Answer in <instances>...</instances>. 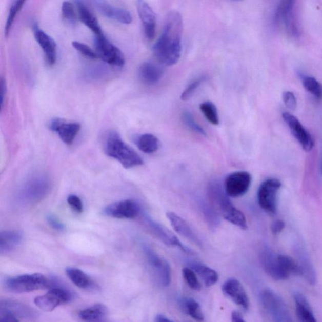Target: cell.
<instances>
[{
    "label": "cell",
    "instance_id": "23",
    "mask_svg": "<svg viewBox=\"0 0 322 322\" xmlns=\"http://www.w3.org/2000/svg\"><path fill=\"white\" fill-rule=\"evenodd\" d=\"M166 216L177 234L181 235L195 245L202 246L201 241L197 237L187 222L173 212H168L166 213Z\"/></svg>",
    "mask_w": 322,
    "mask_h": 322
},
{
    "label": "cell",
    "instance_id": "14",
    "mask_svg": "<svg viewBox=\"0 0 322 322\" xmlns=\"http://www.w3.org/2000/svg\"><path fill=\"white\" fill-rule=\"evenodd\" d=\"M143 248L146 259L152 270L156 274L160 284L163 287H168L171 279L170 266L149 246L144 245Z\"/></svg>",
    "mask_w": 322,
    "mask_h": 322
},
{
    "label": "cell",
    "instance_id": "4",
    "mask_svg": "<svg viewBox=\"0 0 322 322\" xmlns=\"http://www.w3.org/2000/svg\"><path fill=\"white\" fill-rule=\"evenodd\" d=\"M260 300L264 310L272 321H293L292 316L287 304L276 291L270 288L265 289L260 293Z\"/></svg>",
    "mask_w": 322,
    "mask_h": 322
},
{
    "label": "cell",
    "instance_id": "22",
    "mask_svg": "<svg viewBox=\"0 0 322 322\" xmlns=\"http://www.w3.org/2000/svg\"><path fill=\"white\" fill-rule=\"evenodd\" d=\"M34 37L44 52L46 62L49 66L54 65L57 60V46L51 36L47 34L37 25L34 26Z\"/></svg>",
    "mask_w": 322,
    "mask_h": 322
},
{
    "label": "cell",
    "instance_id": "24",
    "mask_svg": "<svg viewBox=\"0 0 322 322\" xmlns=\"http://www.w3.org/2000/svg\"><path fill=\"white\" fill-rule=\"evenodd\" d=\"M163 69L160 66L152 62H145L140 66L138 75L144 84L154 85L162 79Z\"/></svg>",
    "mask_w": 322,
    "mask_h": 322
},
{
    "label": "cell",
    "instance_id": "47",
    "mask_svg": "<svg viewBox=\"0 0 322 322\" xmlns=\"http://www.w3.org/2000/svg\"><path fill=\"white\" fill-rule=\"evenodd\" d=\"M285 228V222L282 220H280V219L274 221L273 223L272 224L271 227L272 232H273V234L275 235L280 234V233H281Z\"/></svg>",
    "mask_w": 322,
    "mask_h": 322
},
{
    "label": "cell",
    "instance_id": "7",
    "mask_svg": "<svg viewBox=\"0 0 322 322\" xmlns=\"http://www.w3.org/2000/svg\"><path fill=\"white\" fill-rule=\"evenodd\" d=\"M281 188V183L278 179L268 178L258 189V204L269 214H275L277 212V195Z\"/></svg>",
    "mask_w": 322,
    "mask_h": 322
},
{
    "label": "cell",
    "instance_id": "43",
    "mask_svg": "<svg viewBox=\"0 0 322 322\" xmlns=\"http://www.w3.org/2000/svg\"><path fill=\"white\" fill-rule=\"evenodd\" d=\"M72 45L80 54H82L83 56L88 58V59H96L97 58H98L96 52H94L90 47H88L85 44L74 41L72 43Z\"/></svg>",
    "mask_w": 322,
    "mask_h": 322
},
{
    "label": "cell",
    "instance_id": "25",
    "mask_svg": "<svg viewBox=\"0 0 322 322\" xmlns=\"http://www.w3.org/2000/svg\"><path fill=\"white\" fill-rule=\"evenodd\" d=\"M296 315L302 322H316V319L306 297L299 291L293 293Z\"/></svg>",
    "mask_w": 322,
    "mask_h": 322
},
{
    "label": "cell",
    "instance_id": "39",
    "mask_svg": "<svg viewBox=\"0 0 322 322\" xmlns=\"http://www.w3.org/2000/svg\"><path fill=\"white\" fill-rule=\"evenodd\" d=\"M182 120L183 124L193 132L202 136L207 135L204 128L196 121L193 115L188 111L185 110L182 113Z\"/></svg>",
    "mask_w": 322,
    "mask_h": 322
},
{
    "label": "cell",
    "instance_id": "17",
    "mask_svg": "<svg viewBox=\"0 0 322 322\" xmlns=\"http://www.w3.org/2000/svg\"><path fill=\"white\" fill-rule=\"evenodd\" d=\"M293 250L296 257V262L301 269L302 277H304L311 285H315L316 283V271L304 244L301 243V241H296L293 246Z\"/></svg>",
    "mask_w": 322,
    "mask_h": 322
},
{
    "label": "cell",
    "instance_id": "31",
    "mask_svg": "<svg viewBox=\"0 0 322 322\" xmlns=\"http://www.w3.org/2000/svg\"><path fill=\"white\" fill-rule=\"evenodd\" d=\"M107 312V307L105 305L97 304L87 309L79 311L77 315L80 320L83 321H99L106 317Z\"/></svg>",
    "mask_w": 322,
    "mask_h": 322
},
{
    "label": "cell",
    "instance_id": "18",
    "mask_svg": "<svg viewBox=\"0 0 322 322\" xmlns=\"http://www.w3.org/2000/svg\"><path fill=\"white\" fill-rule=\"evenodd\" d=\"M140 208L137 202L126 199L115 202L105 208V215L118 219H132L139 214Z\"/></svg>",
    "mask_w": 322,
    "mask_h": 322
},
{
    "label": "cell",
    "instance_id": "15",
    "mask_svg": "<svg viewBox=\"0 0 322 322\" xmlns=\"http://www.w3.org/2000/svg\"><path fill=\"white\" fill-rule=\"evenodd\" d=\"M296 0H281L276 11L275 21L283 22L286 29L291 35H298L299 29L296 24L294 7Z\"/></svg>",
    "mask_w": 322,
    "mask_h": 322
},
{
    "label": "cell",
    "instance_id": "20",
    "mask_svg": "<svg viewBox=\"0 0 322 322\" xmlns=\"http://www.w3.org/2000/svg\"><path fill=\"white\" fill-rule=\"evenodd\" d=\"M137 9L143 24L144 34L149 41H152L156 32V18L154 11L145 0H137Z\"/></svg>",
    "mask_w": 322,
    "mask_h": 322
},
{
    "label": "cell",
    "instance_id": "33",
    "mask_svg": "<svg viewBox=\"0 0 322 322\" xmlns=\"http://www.w3.org/2000/svg\"><path fill=\"white\" fill-rule=\"evenodd\" d=\"M199 207L210 229L214 230L217 229L220 224V218L217 209L205 201L199 202Z\"/></svg>",
    "mask_w": 322,
    "mask_h": 322
},
{
    "label": "cell",
    "instance_id": "5",
    "mask_svg": "<svg viewBox=\"0 0 322 322\" xmlns=\"http://www.w3.org/2000/svg\"><path fill=\"white\" fill-rule=\"evenodd\" d=\"M51 189V182L43 175L30 177L18 191V198L23 204H32L43 199Z\"/></svg>",
    "mask_w": 322,
    "mask_h": 322
},
{
    "label": "cell",
    "instance_id": "48",
    "mask_svg": "<svg viewBox=\"0 0 322 322\" xmlns=\"http://www.w3.org/2000/svg\"><path fill=\"white\" fill-rule=\"evenodd\" d=\"M0 83H0V88H1V90H0V98H1V107L3 108V107H4L5 96H6L7 86L6 83H5V80L4 78L1 79V82Z\"/></svg>",
    "mask_w": 322,
    "mask_h": 322
},
{
    "label": "cell",
    "instance_id": "1",
    "mask_svg": "<svg viewBox=\"0 0 322 322\" xmlns=\"http://www.w3.org/2000/svg\"><path fill=\"white\" fill-rule=\"evenodd\" d=\"M183 18L179 12L168 14L164 25L162 34L155 43V56L163 65L173 66L178 62L182 52Z\"/></svg>",
    "mask_w": 322,
    "mask_h": 322
},
{
    "label": "cell",
    "instance_id": "8",
    "mask_svg": "<svg viewBox=\"0 0 322 322\" xmlns=\"http://www.w3.org/2000/svg\"><path fill=\"white\" fill-rule=\"evenodd\" d=\"M37 313L31 307L21 302L4 299L0 302V322H16L19 318L31 319L37 317Z\"/></svg>",
    "mask_w": 322,
    "mask_h": 322
},
{
    "label": "cell",
    "instance_id": "2",
    "mask_svg": "<svg viewBox=\"0 0 322 322\" xmlns=\"http://www.w3.org/2000/svg\"><path fill=\"white\" fill-rule=\"evenodd\" d=\"M208 195L216 209L220 211L221 215L230 223L235 225L243 230L248 229V223L245 215L230 202L224 188L219 183H210L208 189Z\"/></svg>",
    "mask_w": 322,
    "mask_h": 322
},
{
    "label": "cell",
    "instance_id": "21",
    "mask_svg": "<svg viewBox=\"0 0 322 322\" xmlns=\"http://www.w3.org/2000/svg\"><path fill=\"white\" fill-rule=\"evenodd\" d=\"M50 129L57 132L64 143L71 145L80 129L79 123H66L63 119H53L50 124Z\"/></svg>",
    "mask_w": 322,
    "mask_h": 322
},
{
    "label": "cell",
    "instance_id": "50",
    "mask_svg": "<svg viewBox=\"0 0 322 322\" xmlns=\"http://www.w3.org/2000/svg\"><path fill=\"white\" fill-rule=\"evenodd\" d=\"M155 321L156 322H171V319H169L168 316L163 314H159L155 316Z\"/></svg>",
    "mask_w": 322,
    "mask_h": 322
},
{
    "label": "cell",
    "instance_id": "46",
    "mask_svg": "<svg viewBox=\"0 0 322 322\" xmlns=\"http://www.w3.org/2000/svg\"><path fill=\"white\" fill-rule=\"evenodd\" d=\"M47 221L48 222V224L50 225V226H51L52 228L55 230H59V231H62V230H65V226L64 225L62 222H61L59 219L55 217V216L52 215H49L47 216Z\"/></svg>",
    "mask_w": 322,
    "mask_h": 322
},
{
    "label": "cell",
    "instance_id": "36",
    "mask_svg": "<svg viewBox=\"0 0 322 322\" xmlns=\"http://www.w3.org/2000/svg\"><path fill=\"white\" fill-rule=\"evenodd\" d=\"M199 108L207 120L213 126H218L220 123L217 108L212 102L207 101L202 103Z\"/></svg>",
    "mask_w": 322,
    "mask_h": 322
},
{
    "label": "cell",
    "instance_id": "13",
    "mask_svg": "<svg viewBox=\"0 0 322 322\" xmlns=\"http://www.w3.org/2000/svg\"><path fill=\"white\" fill-rule=\"evenodd\" d=\"M260 261L264 270L275 281H285L290 275L283 269L276 254L269 247H265L260 252Z\"/></svg>",
    "mask_w": 322,
    "mask_h": 322
},
{
    "label": "cell",
    "instance_id": "42",
    "mask_svg": "<svg viewBox=\"0 0 322 322\" xmlns=\"http://www.w3.org/2000/svg\"><path fill=\"white\" fill-rule=\"evenodd\" d=\"M62 15L63 18L69 23L74 24L76 23L77 16L74 5L69 2H63L62 5Z\"/></svg>",
    "mask_w": 322,
    "mask_h": 322
},
{
    "label": "cell",
    "instance_id": "19",
    "mask_svg": "<svg viewBox=\"0 0 322 322\" xmlns=\"http://www.w3.org/2000/svg\"><path fill=\"white\" fill-rule=\"evenodd\" d=\"M222 291L225 295L229 297L242 309L248 310L249 308V299L245 289L237 279L230 278L227 279L222 287Z\"/></svg>",
    "mask_w": 322,
    "mask_h": 322
},
{
    "label": "cell",
    "instance_id": "40",
    "mask_svg": "<svg viewBox=\"0 0 322 322\" xmlns=\"http://www.w3.org/2000/svg\"><path fill=\"white\" fill-rule=\"evenodd\" d=\"M183 278L188 287L195 291H200L202 285L199 282L195 271L191 268H184L182 270Z\"/></svg>",
    "mask_w": 322,
    "mask_h": 322
},
{
    "label": "cell",
    "instance_id": "11",
    "mask_svg": "<svg viewBox=\"0 0 322 322\" xmlns=\"http://www.w3.org/2000/svg\"><path fill=\"white\" fill-rule=\"evenodd\" d=\"M252 183L251 174L247 171H237L227 176L224 190L232 198H238L248 192Z\"/></svg>",
    "mask_w": 322,
    "mask_h": 322
},
{
    "label": "cell",
    "instance_id": "32",
    "mask_svg": "<svg viewBox=\"0 0 322 322\" xmlns=\"http://www.w3.org/2000/svg\"><path fill=\"white\" fill-rule=\"evenodd\" d=\"M136 145L140 151L146 154H152L159 149L160 143L155 135L151 134H144L138 136L136 139Z\"/></svg>",
    "mask_w": 322,
    "mask_h": 322
},
{
    "label": "cell",
    "instance_id": "29",
    "mask_svg": "<svg viewBox=\"0 0 322 322\" xmlns=\"http://www.w3.org/2000/svg\"><path fill=\"white\" fill-rule=\"evenodd\" d=\"M66 273L69 279L79 288L91 290L95 287V285L91 277L80 269L68 268L66 269Z\"/></svg>",
    "mask_w": 322,
    "mask_h": 322
},
{
    "label": "cell",
    "instance_id": "30",
    "mask_svg": "<svg viewBox=\"0 0 322 322\" xmlns=\"http://www.w3.org/2000/svg\"><path fill=\"white\" fill-rule=\"evenodd\" d=\"M201 277L207 287H210L217 283L219 277L216 271L204 264L193 262L190 264V267Z\"/></svg>",
    "mask_w": 322,
    "mask_h": 322
},
{
    "label": "cell",
    "instance_id": "38",
    "mask_svg": "<svg viewBox=\"0 0 322 322\" xmlns=\"http://www.w3.org/2000/svg\"><path fill=\"white\" fill-rule=\"evenodd\" d=\"M26 1L27 0H13L10 8L6 26H5V34L6 37L9 34L10 30L12 29L14 20H15L16 15H17V14L20 12Z\"/></svg>",
    "mask_w": 322,
    "mask_h": 322
},
{
    "label": "cell",
    "instance_id": "3",
    "mask_svg": "<svg viewBox=\"0 0 322 322\" xmlns=\"http://www.w3.org/2000/svg\"><path fill=\"white\" fill-rule=\"evenodd\" d=\"M105 151L108 156L118 160L126 169L137 167L144 164L140 155L125 143L115 132L108 133L105 140Z\"/></svg>",
    "mask_w": 322,
    "mask_h": 322
},
{
    "label": "cell",
    "instance_id": "12",
    "mask_svg": "<svg viewBox=\"0 0 322 322\" xmlns=\"http://www.w3.org/2000/svg\"><path fill=\"white\" fill-rule=\"evenodd\" d=\"M283 120L287 125L291 134L298 142L305 151H312L315 146V142L312 135L308 131L295 115L289 112H284L282 114Z\"/></svg>",
    "mask_w": 322,
    "mask_h": 322
},
{
    "label": "cell",
    "instance_id": "49",
    "mask_svg": "<svg viewBox=\"0 0 322 322\" xmlns=\"http://www.w3.org/2000/svg\"><path fill=\"white\" fill-rule=\"evenodd\" d=\"M231 318L233 322L245 321L243 315H242L239 312H237V311H234V312H232Z\"/></svg>",
    "mask_w": 322,
    "mask_h": 322
},
{
    "label": "cell",
    "instance_id": "44",
    "mask_svg": "<svg viewBox=\"0 0 322 322\" xmlns=\"http://www.w3.org/2000/svg\"><path fill=\"white\" fill-rule=\"evenodd\" d=\"M282 99L285 106L289 110H295L297 107L296 98L293 92L290 91H286L283 93Z\"/></svg>",
    "mask_w": 322,
    "mask_h": 322
},
{
    "label": "cell",
    "instance_id": "9",
    "mask_svg": "<svg viewBox=\"0 0 322 322\" xmlns=\"http://www.w3.org/2000/svg\"><path fill=\"white\" fill-rule=\"evenodd\" d=\"M74 295L67 289L57 287H52L45 295L38 296L34 299L37 307L44 312L53 311L59 305L68 304L73 300Z\"/></svg>",
    "mask_w": 322,
    "mask_h": 322
},
{
    "label": "cell",
    "instance_id": "16",
    "mask_svg": "<svg viewBox=\"0 0 322 322\" xmlns=\"http://www.w3.org/2000/svg\"><path fill=\"white\" fill-rule=\"evenodd\" d=\"M145 221L154 234L166 245L177 247L186 254L190 255L195 254L192 250L182 244L176 236L174 235L165 226L158 223L157 222L150 218L149 216H145Z\"/></svg>",
    "mask_w": 322,
    "mask_h": 322
},
{
    "label": "cell",
    "instance_id": "27",
    "mask_svg": "<svg viewBox=\"0 0 322 322\" xmlns=\"http://www.w3.org/2000/svg\"><path fill=\"white\" fill-rule=\"evenodd\" d=\"M21 233L16 230H5L0 233V252L2 254L9 253L20 245Z\"/></svg>",
    "mask_w": 322,
    "mask_h": 322
},
{
    "label": "cell",
    "instance_id": "45",
    "mask_svg": "<svg viewBox=\"0 0 322 322\" xmlns=\"http://www.w3.org/2000/svg\"><path fill=\"white\" fill-rule=\"evenodd\" d=\"M68 204L74 212L80 213L83 211V204L78 196L75 195H71L68 196L67 199Z\"/></svg>",
    "mask_w": 322,
    "mask_h": 322
},
{
    "label": "cell",
    "instance_id": "26",
    "mask_svg": "<svg viewBox=\"0 0 322 322\" xmlns=\"http://www.w3.org/2000/svg\"><path fill=\"white\" fill-rule=\"evenodd\" d=\"M99 12L108 18L120 22L124 24L132 23V17L131 14L128 11L112 6L106 3L99 2L97 4Z\"/></svg>",
    "mask_w": 322,
    "mask_h": 322
},
{
    "label": "cell",
    "instance_id": "10",
    "mask_svg": "<svg viewBox=\"0 0 322 322\" xmlns=\"http://www.w3.org/2000/svg\"><path fill=\"white\" fill-rule=\"evenodd\" d=\"M94 45L97 55L105 63L116 67H122L124 66V54L104 34L95 35Z\"/></svg>",
    "mask_w": 322,
    "mask_h": 322
},
{
    "label": "cell",
    "instance_id": "51",
    "mask_svg": "<svg viewBox=\"0 0 322 322\" xmlns=\"http://www.w3.org/2000/svg\"><path fill=\"white\" fill-rule=\"evenodd\" d=\"M232 1L240 2L242 1V0H232Z\"/></svg>",
    "mask_w": 322,
    "mask_h": 322
},
{
    "label": "cell",
    "instance_id": "28",
    "mask_svg": "<svg viewBox=\"0 0 322 322\" xmlns=\"http://www.w3.org/2000/svg\"><path fill=\"white\" fill-rule=\"evenodd\" d=\"M80 20L96 35L103 34L100 26L92 12L80 1L76 2Z\"/></svg>",
    "mask_w": 322,
    "mask_h": 322
},
{
    "label": "cell",
    "instance_id": "35",
    "mask_svg": "<svg viewBox=\"0 0 322 322\" xmlns=\"http://www.w3.org/2000/svg\"><path fill=\"white\" fill-rule=\"evenodd\" d=\"M182 304L185 312L188 313L191 318L198 321L204 320V315L203 314L200 305L195 299L193 298L185 299Z\"/></svg>",
    "mask_w": 322,
    "mask_h": 322
},
{
    "label": "cell",
    "instance_id": "6",
    "mask_svg": "<svg viewBox=\"0 0 322 322\" xmlns=\"http://www.w3.org/2000/svg\"><path fill=\"white\" fill-rule=\"evenodd\" d=\"M51 283L43 274L36 273L9 277L5 281V287L11 292L22 293L50 288Z\"/></svg>",
    "mask_w": 322,
    "mask_h": 322
},
{
    "label": "cell",
    "instance_id": "52",
    "mask_svg": "<svg viewBox=\"0 0 322 322\" xmlns=\"http://www.w3.org/2000/svg\"><path fill=\"white\" fill-rule=\"evenodd\" d=\"M321 173H322V161H321Z\"/></svg>",
    "mask_w": 322,
    "mask_h": 322
},
{
    "label": "cell",
    "instance_id": "41",
    "mask_svg": "<svg viewBox=\"0 0 322 322\" xmlns=\"http://www.w3.org/2000/svg\"><path fill=\"white\" fill-rule=\"evenodd\" d=\"M206 79V76H202L193 80L192 82L187 86V87L185 88V90L183 91L181 95L182 100L187 101L188 99H190L191 97L193 96V94H195L196 90H198V88L200 87Z\"/></svg>",
    "mask_w": 322,
    "mask_h": 322
},
{
    "label": "cell",
    "instance_id": "37",
    "mask_svg": "<svg viewBox=\"0 0 322 322\" xmlns=\"http://www.w3.org/2000/svg\"><path fill=\"white\" fill-rule=\"evenodd\" d=\"M278 258L283 269L289 275L291 276V274H293V275L302 276L301 269L296 260L284 254H278Z\"/></svg>",
    "mask_w": 322,
    "mask_h": 322
},
{
    "label": "cell",
    "instance_id": "34",
    "mask_svg": "<svg viewBox=\"0 0 322 322\" xmlns=\"http://www.w3.org/2000/svg\"><path fill=\"white\" fill-rule=\"evenodd\" d=\"M302 85L308 92L315 98L322 99V85L314 77L304 74H299Z\"/></svg>",
    "mask_w": 322,
    "mask_h": 322
}]
</instances>
